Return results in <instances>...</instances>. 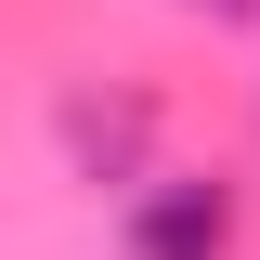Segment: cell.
Listing matches in <instances>:
<instances>
[{"mask_svg": "<svg viewBox=\"0 0 260 260\" xmlns=\"http://www.w3.org/2000/svg\"><path fill=\"white\" fill-rule=\"evenodd\" d=\"M143 130H156L143 91H65V156L91 169V182H130L143 169Z\"/></svg>", "mask_w": 260, "mask_h": 260, "instance_id": "obj_2", "label": "cell"}, {"mask_svg": "<svg viewBox=\"0 0 260 260\" xmlns=\"http://www.w3.org/2000/svg\"><path fill=\"white\" fill-rule=\"evenodd\" d=\"M182 13H208V26H234V13H260V0H182Z\"/></svg>", "mask_w": 260, "mask_h": 260, "instance_id": "obj_3", "label": "cell"}, {"mask_svg": "<svg viewBox=\"0 0 260 260\" xmlns=\"http://www.w3.org/2000/svg\"><path fill=\"white\" fill-rule=\"evenodd\" d=\"M117 234H130V260H234V182L221 169H143Z\"/></svg>", "mask_w": 260, "mask_h": 260, "instance_id": "obj_1", "label": "cell"}]
</instances>
